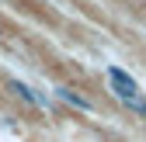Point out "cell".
I'll return each instance as SVG.
<instances>
[{
  "label": "cell",
  "instance_id": "1",
  "mask_svg": "<svg viewBox=\"0 0 146 142\" xmlns=\"http://www.w3.org/2000/svg\"><path fill=\"white\" fill-rule=\"evenodd\" d=\"M108 83H111V94L125 104L129 111H136V114H143L146 118V97L139 94V83L125 73V69H118V66H108Z\"/></svg>",
  "mask_w": 146,
  "mask_h": 142
},
{
  "label": "cell",
  "instance_id": "2",
  "mask_svg": "<svg viewBox=\"0 0 146 142\" xmlns=\"http://www.w3.org/2000/svg\"><path fill=\"white\" fill-rule=\"evenodd\" d=\"M7 87H11V90H14L17 97H25L28 104H35V108H49V101H45V97H42L38 90H31V87H28V83H21V80H11Z\"/></svg>",
  "mask_w": 146,
  "mask_h": 142
},
{
  "label": "cell",
  "instance_id": "3",
  "mask_svg": "<svg viewBox=\"0 0 146 142\" xmlns=\"http://www.w3.org/2000/svg\"><path fill=\"white\" fill-rule=\"evenodd\" d=\"M56 97H59V101H66L70 108H77V111H90V108H94L87 97H80L77 90H70V87H56Z\"/></svg>",
  "mask_w": 146,
  "mask_h": 142
}]
</instances>
